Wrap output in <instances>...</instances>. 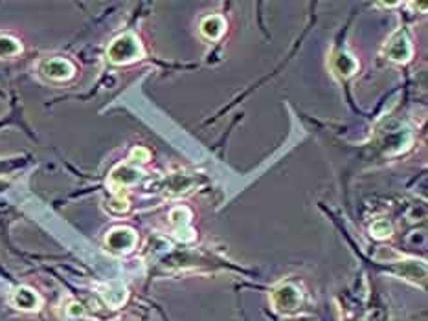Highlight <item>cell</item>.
Wrapping results in <instances>:
<instances>
[{
  "mask_svg": "<svg viewBox=\"0 0 428 321\" xmlns=\"http://www.w3.org/2000/svg\"><path fill=\"white\" fill-rule=\"evenodd\" d=\"M141 55H144V50L134 33H124V36L116 37L107 48V58L114 65H129V62L140 59Z\"/></svg>",
  "mask_w": 428,
  "mask_h": 321,
  "instance_id": "1",
  "label": "cell"
},
{
  "mask_svg": "<svg viewBox=\"0 0 428 321\" xmlns=\"http://www.w3.org/2000/svg\"><path fill=\"white\" fill-rule=\"evenodd\" d=\"M272 305L278 312L291 314L301 307V292L292 283H282L272 290Z\"/></svg>",
  "mask_w": 428,
  "mask_h": 321,
  "instance_id": "2",
  "label": "cell"
},
{
  "mask_svg": "<svg viewBox=\"0 0 428 321\" xmlns=\"http://www.w3.org/2000/svg\"><path fill=\"white\" fill-rule=\"evenodd\" d=\"M39 72L50 81H68L74 77L75 66L65 58H48L41 61Z\"/></svg>",
  "mask_w": 428,
  "mask_h": 321,
  "instance_id": "3",
  "label": "cell"
},
{
  "mask_svg": "<svg viewBox=\"0 0 428 321\" xmlns=\"http://www.w3.org/2000/svg\"><path fill=\"white\" fill-rule=\"evenodd\" d=\"M137 234H134L131 228H114L112 232H109V235L105 237L107 250L112 251V254H118V256H124L129 254L137 246Z\"/></svg>",
  "mask_w": 428,
  "mask_h": 321,
  "instance_id": "4",
  "label": "cell"
},
{
  "mask_svg": "<svg viewBox=\"0 0 428 321\" xmlns=\"http://www.w3.org/2000/svg\"><path fill=\"white\" fill-rule=\"evenodd\" d=\"M412 44L406 37L405 31H397V33H393L392 39L388 40L386 44V53H388V58L395 62H406L408 59L412 58Z\"/></svg>",
  "mask_w": 428,
  "mask_h": 321,
  "instance_id": "5",
  "label": "cell"
},
{
  "mask_svg": "<svg viewBox=\"0 0 428 321\" xmlns=\"http://www.w3.org/2000/svg\"><path fill=\"white\" fill-rule=\"evenodd\" d=\"M11 303L18 310L33 312V310H39L43 300H41V295L36 290H31L30 286H18L11 294Z\"/></svg>",
  "mask_w": 428,
  "mask_h": 321,
  "instance_id": "6",
  "label": "cell"
},
{
  "mask_svg": "<svg viewBox=\"0 0 428 321\" xmlns=\"http://www.w3.org/2000/svg\"><path fill=\"white\" fill-rule=\"evenodd\" d=\"M100 295L111 308H119L127 301V288L122 281H109L100 288Z\"/></svg>",
  "mask_w": 428,
  "mask_h": 321,
  "instance_id": "7",
  "label": "cell"
},
{
  "mask_svg": "<svg viewBox=\"0 0 428 321\" xmlns=\"http://www.w3.org/2000/svg\"><path fill=\"white\" fill-rule=\"evenodd\" d=\"M190 210L188 207H177L171 212V224L175 226V235L182 241L193 239V229L190 228Z\"/></svg>",
  "mask_w": 428,
  "mask_h": 321,
  "instance_id": "8",
  "label": "cell"
},
{
  "mask_svg": "<svg viewBox=\"0 0 428 321\" xmlns=\"http://www.w3.org/2000/svg\"><path fill=\"white\" fill-rule=\"evenodd\" d=\"M141 176V173L138 169L129 168V165H118V168L112 171L111 178H109V184L116 190H122L125 185H131L138 180Z\"/></svg>",
  "mask_w": 428,
  "mask_h": 321,
  "instance_id": "9",
  "label": "cell"
},
{
  "mask_svg": "<svg viewBox=\"0 0 428 321\" xmlns=\"http://www.w3.org/2000/svg\"><path fill=\"white\" fill-rule=\"evenodd\" d=\"M226 24L225 21H223L221 17H217V15H213V17H206L203 21V24H200V31H203V36L206 37V39H219V37L223 36V31H225Z\"/></svg>",
  "mask_w": 428,
  "mask_h": 321,
  "instance_id": "10",
  "label": "cell"
},
{
  "mask_svg": "<svg viewBox=\"0 0 428 321\" xmlns=\"http://www.w3.org/2000/svg\"><path fill=\"white\" fill-rule=\"evenodd\" d=\"M333 68H335L336 74L342 75V77H349V75L355 74V70L358 68V62L355 61L349 53L342 52L333 59Z\"/></svg>",
  "mask_w": 428,
  "mask_h": 321,
  "instance_id": "11",
  "label": "cell"
},
{
  "mask_svg": "<svg viewBox=\"0 0 428 321\" xmlns=\"http://www.w3.org/2000/svg\"><path fill=\"white\" fill-rule=\"evenodd\" d=\"M21 52H23V44L18 43V39L8 33H0V59L15 58Z\"/></svg>",
  "mask_w": 428,
  "mask_h": 321,
  "instance_id": "12",
  "label": "cell"
},
{
  "mask_svg": "<svg viewBox=\"0 0 428 321\" xmlns=\"http://www.w3.org/2000/svg\"><path fill=\"white\" fill-rule=\"evenodd\" d=\"M371 235H375L377 239H386L392 235V226L386 220H377L375 224L371 226Z\"/></svg>",
  "mask_w": 428,
  "mask_h": 321,
  "instance_id": "13",
  "label": "cell"
},
{
  "mask_svg": "<svg viewBox=\"0 0 428 321\" xmlns=\"http://www.w3.org/2000/svg\"><path fill=\"white\" fill-rule=\"evenodd\" d=\"M137 158H140L138 162H147V160H149V151L141 149V147H137V149L131 153V160H134V162H137Z\"/></svg>",
  "mask_w": 428,
  "mask_h": 321,
  "instance_id": "14",
  "label": "cell"
}]
</instances>
